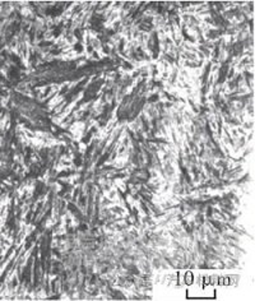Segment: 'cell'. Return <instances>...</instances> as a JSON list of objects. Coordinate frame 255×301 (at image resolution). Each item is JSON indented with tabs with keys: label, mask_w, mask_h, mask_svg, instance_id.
<instances>
[{
	"label": "cell",
	"mask_w": 255,
	"mask_h": 301,
	"mask_svg": "<svg viewBox=\"0 0 255 301\" xmlns=\"http://www.w3.org/2000/svg\"><path fill=\"white\" fill-rule=\"evenodd\" d=\"M182 276H184V281H185L186 284H191V283H193L194 276H193V273H191V272H188V273H185V274H182Z\"/></svg>",
	"instance_id": "cell-1"
}]
</instances>
